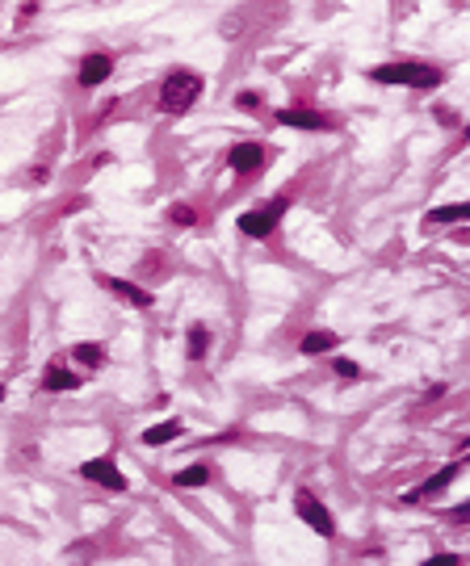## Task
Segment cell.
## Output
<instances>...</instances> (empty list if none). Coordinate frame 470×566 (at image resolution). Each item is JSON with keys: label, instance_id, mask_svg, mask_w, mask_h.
Instances as JSON below:
<instances>
[{"label": "cell", "instance_id": "cell-3", "mask_svg": "<svg viewBox=\"0 0 470 566\" xmlns=\"http://www.w3.org/2000/svg\"><path fill=\"white\" fill-rule=\"evenodd\" d=\"M286 197H277L273 206H261V210H248V214H240V231L244 235H252V239H265L277 222H282V214H286Z\"/></svg>", "mask_w": 470, "mask_h": 566}, {"label": "cell", "instance_id": "cell-19", "mask_svg": "<svg viewBox=\"0 0 470 566\" xmlns=\"http://www.w3.org/2000/svg\"><path fill=\"white\" fill-rule=\"evenodd\" d=\"M336 374H340V378H357V374H361V365H357V361H349V357H340V361H336Z\"/></svg>", "mask_w": 470, "mask_h": 566}, {"label": "cell", "instance_id": "cell-20", "mask_svg": "<svg viewBox=\"0 0 470 566\" xmlns=\"http://www.w3.org/2000/svg\"><path fill=\"white\" fill-rule=\"evenodd\" d=\"M240 105H244V109H256V105H261V97H256V92H244V97H240Z\"/></svg>", "mask_w": 470, "mask_h": 566}, {"label": "cell", "instance_id": "cell-1", "mask_svg": "<svg viewBox=\"0 0 470 566\" xmlns=\"http://www.w3.org/2000/svg\"><path fill=\"white\" fill-rule=\"evenodd\" d=\"M370 76H374L378 84H408V88H437V84L445 80V71H441V67H433V63H416V59L382 63V67H374Z\"/></svg>", "mask_w": 470, "mask_h": 566}, {"label": "cell", "instance_id": "cell-10", "mask_svg": "<svg viewBox=\"0 0 470 566\" xmlns=\"http://www.w3.org/2000/svg\"><path fill=\"white\" fill-rule=\"evenodd\" d=\"M336 344H340V336H336V332H324V327H319V332H307V336L298 340V348H303L307 357H319V353H332Z\"/></svg>", "mask_w": 470, "mask_h": 566}, {"label": "cell", "instance_id": "cell-15", "mask_svg": "<svg viewBox=\"0 0 470 566\" xmlns=\"http://www.w3.org/2000/svg\"><path fill=\"white\" fill-rule=\"evenodd\" d=\"M458 470H462V466H458V462H454V466H450V470H441V474H437V479H429V483H424V487H420V491H416V495H437V491H445V487H450V483H454V479H458Z\"/></svg>", "mask_w": 470, "mask_h": 566}, {"label": "cell", "instance_id": "cell-2", "mask_svg": "<svg viewBox=\"0 0 470 566\" xmlns=\"http://www.w3.org/2000/svg\"><path fill=\"white\" fill-rule=\"evenodd\" d=\"M202 76L198 71H168L164 76V84H160V109L164 113H185V109H193V101L202 97Z\"/></svg>", "mask_w": 470, "mask_h": 566}, {"label": "cell", "instance_id": "cell-14", "mask_svg": "<svg viewBox=\"0 0 470 566\" xmlns=\"http://www.w3.org/2000/svg\"><path fill=\"white\" fill-rule=\"evenodd\" d=\"M206 353H210V332L202 323H193L189 327V361H202Z\"/></svg>", "mask_w": 470, "mask_h": 566}, {"label": "cell", "instance_id": "cell-6", "mask_svg": "<svg viewBox=\"0 0 470 566\" xmlns=\"http://www.w3.org/2000/svg\"><path fill=\"white\" fill-rule=\"evenodd\" d=\"M80 474H84L88 483H101V487H109V491H126V479L118 474L113 458H92V462H84V466H80Z\"/></svg>", "mask_w": 470, "mask_h": 566}, {"label": "cell", "instance_id": "cell-7", "mask_svg": "<svg viewBox=\"0 0 470 566\" xmlns=\"http://www.w3.org/2000/svg\"><path fill=\"white\" fill-rule=\"evenodd\" d=\"M277 122L294 126V130H328L332 126V118L319 109H277Z\"/></svg>", "mask_w": 470, "mask_h": 566}, {"label": "cell", "instance_id": "cell-11", "mask_svg": "<svg viewBox=\"0 0 470 566\" xmlns=\"http://www.w3.org/2000/svg\"><path fill=\"white\" fill-rule=\"evenodd\" d=\"M76 382H80V378H76V374H67V369H63V365L55 361V365H46V378H42V390H50V395H59V390H76Z\"/></svg>", "mask_w": 470, "mask_h": 566}, {"label": "cell", "instance_id": "cell-13", "mask_svg": "<svg viewBox=\"0 0 470 566\" xmlns=\"http://www.w3.org/2000/svg\"><path fill=\"white\" fill-rule=\"evenodd\" d=\"M172 483L177 487H206L210 483V466H202V462L198 466H185L181 474H172Z\"/></svg>", "mask_w": 470, "mask_h": 566}, {"label": "cell", "instance_id": "cell-17", "mask_svg": "<svg viewBox=\"0 0 470 566\" xmlns=\"http://www.w3.org/2000/svg\"><path fill=\"white\" fill-rule=\"evenodd\" d=\"M466 214H470V206H466V201H458V206H441V210H433V214H429V222H462Z\"/></svg>", "mask_w": 470, "mask_h": 566}, {"label": "cell", "instance_id": "cell-12", "mask_svg": "<svg viewBox=\"0 0 470 566\" xmlns=\"http://www.w3.org/2000/svg\"><path fill=\"white\" fill-rule=\"evenodd\" d=\"M177 437H181V424H177V420H168V424L147 428V432H143V445H168V441H177Z\"/></svg>", "mask_w": 470, "mask_h": 566}, {"label": "cell", "instance_id": "cell-4", "mask_svg": "<svg viewBox=\"0 0 470 566\" xmlns=\"http://www.w3.org/2000/svg\"><path fill=\"white\" fill-rule=\"evenodd\" d=\"M294 512H298V516H303V521H307V525H311L319 537H332V533H336L332 512H328V508H324V504H319L311 491H298V495H294Z\"/></svg>", "mask_w": 470, "mask_h": 566}, {"label": "cell", "instance_id": "cell-16", "mask_svg": "<svg viewBox=\"0 0 470 566\" xmlns=\"http://www.w3.org/2000/svg\"><path fill=\"white\" fill-rule=\"evenodd\" d=\"M71 361H80V365H101V361H105V348H101V344H76V348H71Z\"/></svg>", "mask_w": 470, "mask_h": 566}, {"label": "cell", "instance_id": "cell-18", "mask_svg": "<svg viewBox=\"0 0 470 566\" xmlns=\"http://www.w3.org/2000/svg\"><path fill=\"white\" fill-rule=\"evenodd\" d=\"M168 218H172V222H181V227H189V222H198V210H193V206H172V210H168Z\"/></svg>", "mask_w": 470, "mask_h": 566}, {"label": "cell", "instance_id": "cell-9", "mask_svg": "<svg viewBox=\"0 0 470 566\" xmlns=\"http://www.w3.org/2000/svg\"><path fill=\"white\" fill-rule=\"evenodd\" d=\"M227 164L235 168V172H256V168H265V147L261 143H235L231 147V155H227Z\"/></svg>", "mask_w": 470, "mask_h": 566}, {"label": "cell", "instance_id": "cell-21", "mask_svg": "<svg viewBox=\"0 0 470 566\" xmlns=\"http://www.w3.org/2000/svg\"><path fill=\"white\" fill-rule=\"evenodd\" d=\"M0 399H4V386H0Z\"/></svg>", "mask_w": 470, "mask_h": 566}, {"label": "cell", "instance_id": "cell-8", "mask_svg": "<svg viewBox=\"0 0 470 566\" xmlns=\"http://www.w3.org/2000/svg\"><path fill=\"white\" fill-rule=\"evenodd\" d=\"M109 294H118L122 302H130V306H139V311H147L155 298H151V290H143V285H134V281H118V277H97Z\"/></svg>", "mask_w": 470, "mask_h": 566}, {"label": "cell", "instance_id": "cell-5", "mask_svg": "<svg viewBox=\"0 0 470 566\" xmlns=\"http://www.w3.org/2000/svg\"><path fill=\"white\" fill-rule=\"evenodd\" d=\"M109 71H113V55H105V50H92V55H84V59H80V71H76V80H80L84 88H97L101 80H109Z\"/></svg>", "mask_w": 470, "mask_h": 566}]
</instances>
